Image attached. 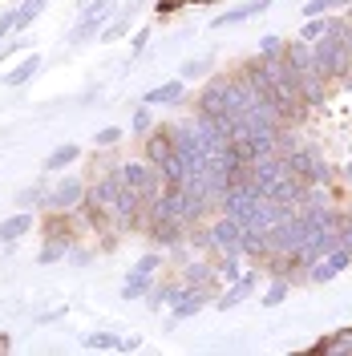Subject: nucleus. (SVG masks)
Segmentation results:
<instances>
[{"instance_id": "obj_1", "label": "nucleus", "mask_w": 352, "mask_h": 356, "mask_svg": "<svg viewBox=\"0 0 352 356\" xmlns=\"http://www.w3.org/2000/svg\"><path fill=\"white\" fill-rule=\"evenodd\" d=\"M316 49V61H320V69L324 73H332V77H349L352 69V44H349V24L344 21H332L328 33L320 37V41H312Z\"/></svg>"}, {"instance_id": "obj_2", "label": "nucleus", "mask_w": 352, "mask_h": 356, "mask_svg": "<svg viewBox=\"0 0 352 356\" xmlns=\"http://www.w3.org/2000/svg\"><path fill=\"white\" fill-rule=\"evenodd\" d=\"M284 57L291 61V69H296V81H300V89H304V102L308 106H320L324 102V69H320V61H316V53H312L308 44H287Z\"/></svg>"}, {"instance_id": "obj_3", "label": "nucleus", "mask_w": 352, "mask_h": 356, "mask_svg": "<svg viewBox=\"0 0 352 356\" xmlns=\"http://www.w3.org/2000/svg\"><path fill=\"white\" fill-rule=\"evenodd\" d=\"M122 178H126V186L142 195V202H154L158 199V170L154 166H142V162H126L122 166Z\"/></svg>"}, {"instance_id": "obj_4", "label": "nucleus", "mask_w": 352, "mask_h": 356, "mask_svg": "<svg viewBox=\"0 0 352 356\" xmlns=\"http://www.w3.org/2000/svg\"><path fill=\"white\" fill-rule=\"evenodd\" d=\"M81 195H86V186H81V178H61L53 191H49V211H73L77 202H81Z\"/></svg>"}, {"instance_id": "obj_5", "label": "nucleus", "mask_w": 352, "mask_h": 356, "mask_svg": "<svg viewBox=\"0 0 352 356\" xmlns=\"http://www.w3.org/2000/svg\"><path fill=\"white\" fill-rule=\"evenodd\" d=\"M349 264H352V251L349 247H336V251H328L320 264L312 267V280H316V284H328V280H336Z\"/></svg>"}, {"instance_id": "obj_6", "label": "nucleus", "mask_w": 352, "mask_h": 356, "mask_svg": "<svg viewBox=\"0 0 352 356\" xmlns=\"http://www.w3.org/2000/svg\"><path fill=\"white\" fill-rule=\"evenodd\" d=\"M211 243L223 247V251H239V243H243V227L231 219V215H227L223 222H215V227H211Z\"/></svg>"}, {"instance_id": "obj_7", "label": "nucleus", "mask_w": 352, "mask_h": 356, "mask_svg": "<svg viewBox=\"0 0 352 356\" xmlns=\"http://www.w3.org/2000/svg\"><path fill=\"white\" fill-rule=\"evenodd\" d=\"M110 17V8H102V13H86L81 21H77V29H73V37H69V44H86L93 41L97 33H102V21Z\"/></svg>"}, {"instance_id": "obj_8", "label": "nucleus", "mask_w": 352, "mask_h": 356, "mask_svg": "<svg viewBox=\"0 0 352 356\" xmlns=\"http://www.w3.org/2000/svg\"><path fill=\"white\" fill-rule=\"evenodd\" d=\"M29 227H33V215H29V211H17L13 219L0 222V243H17V239H21Z\"/></svg>"}, {"instance_id": "obj_9", "label": "nucleus", "mask_w": 352, "mask_h": 356, "mask_svg": "<svg viewBox=\"0 0 352 356\" xmlns=\"http://www.w3.org/2000/svg\"><path fill=\"white\" fill-rule=\"evenodd\" d=\"M267 4H271V0H255V4H247V8L223 13V17H215V21H211V29H223V24H239V21H247V17H264Z\"/></svg>"}, {"instance_id": "obj_10", "label": "nucleus", "mask_w": 352, "mask_h": 356, "mask_svg": "<svg viewBox=\"0 0 352 356\" xmlns=\"http://www.w3.org/2000/svg\"><path fill=\"white\" fill-rule=\"evenodd\" d=\"M202 304H207L202 288H195V291H178V300H175V320H186V316H195Z\"/></svg>"}, {"instance_id": "obj_11", "label": "nucleus", "mask_w": 352, "mask_h": 356, "mask_svg": "<svg viewBox=\"0 0 352 356\" xmlns=\"http://www.w3.org/2000/svg\"><path fill=\"white\" fill-rule=\"evenodd\" d=\"M178 97H182V81H166V86L150 89L142 102H146V106H175Z\"/></svg>"}, {"instance_id": "obj_12", "label": "nucleus", "mask_w": 352, "mask_h": 356, "mask_svg": "<svg viewBox=\"0 0 352 356\" xmlns=\"http://www.w3.org/2000/svg\"><path fill=\"white\" fill-rule=\"evenodd\" d=\"M37 69H41V57H37V53H33V57H29V61H21V65L13 69V73H4V86H8V89L24 86V81H29V77H37Z\"/></svg>"}, {"instance_id": "obj_13", "label": "nucleus", "mask_w": 352, "mask_h": 356, "mask_svg": "<svg viewBox=\"0 0 352 356\" xmlns=\"http://www.w3.org/2000/svg\"><path fill=\"white\" fill-rule=\"evenodd\" d=\"M316 353H352V328H340V332L324 336L316 344Z\"/></svg>"}, {"instance_id": "obj_14", "label": "nucleus", "mask_w": 352, "mask_h": 356, "mask_svg": "<svg viewBox=\"0 0 352 356\" xmlns=\"http://www.w3.org/2000/svg\"><path fill=\"white\" fill-rule=\"evenodd\" d=\"M73 158H77V146H57V150H53V154L45 158V170H49V175H53V170H61V166H69V162H73Z\"/></svg>"}, {"instance_id": "obj_15", "label": "nucleus", "mask_w": 352, "mask_h": 356, "mask_svg": "<svg viewBox=\"0 0 352 356\" xmlns=\"http://www.w3.org/2000/svg\"><path fill=\"white\" fill-rule=\"evenodd\" d=\"M146 291H150V275H138V271H130V280H126L122 296H126V300H138V296H146Z\"/></svg>"}, {"instance_id": "obj_16", "label": "nucleus", "mask_w": 352, "mask_h": 356, "mask_svg": "<svg viewBox=\"0 0 352 356\" xmlns=\"http://www.w3.org/2000/svg\"><path fill=\"white\" fill-rule=\"evenodd\" d=\"M45 4H49V0H24V8L17 13V29H24V24L37 21V17L45 13Z\"/></svg>"}, {"instance_id": "obj_17", "label": "nucleus", "mask_w": 352, "mask_h": 356, "mask_svg": "<svg viewBox=\"0 0 352 356\" xmlns=\"http://www.w3.org/2000/svg\"><path fill=\"white\" fill-rule=\"evenodd\" d=\"M65 251H69L65 239H49V243H45V251H41V264H53V259H61Z\"/></svg>"}, {"instance_id": "obj_18", "label": "nucleus", "mask_w": 352, "mask_h": 356, "mask_svg": "<svg viewBox=\"0 0 352 356\" xmlns=\"http://www.w3.org/2000/svg\"><path fill=\"white\" fill-rule=\"evenodd\" d=\"M211 69V57H195V61H182V81L186 77H202Z\"/></svg>"}, {"instance_id": "obj_19", "label": "nucleus", "mask_w": 352, "mask_h": 356, "mask_svg": "<svg viewBox=\"0 0 352 356\" xmlns=\"http://www.w3.org/2000/svg\"><path fill=\"white\" fill-rule=\"evenodd\" d=\"M89 348H126V340H118L110 332H97V336H89Z\"/></svg>"}, {"instance_id": "obj_20", "label": "nucleus", "mask_w": 352, "mask_h": 356, "mask_svg": "<svg viewBox=\"0 0 352 356\" xmlns=\"http://www.w3.org/2000/svg\"><path fill=\"white\" fill-rule=\"evenodd\" d=\"M158 267H162V255H142V259L134 264V271H138V275H154Z\"/></svg>"}, {"instance_id": "obj_21", "label": "nucleus", "mask_w": 352, "mask_h": 356, "mask_svg": "<svg viewBox=\"0 0 352 356\" xmlns=\"http://www.w3.org/2000/svg\"><path fill=\"white\" fill-rule=\"evenodd\" d=\"M284 300H287V284L280 280V284H271V291L264 296V304L267 308H275V304H284Z\"/></svg>"}, {"instance_id": "obj_22", "label": "nucleus", "mask_w": 352, "mask_h": 356, "mask_svg": "<svg viewBox=\"0 0 352 356\" xmlns=\"http://www.w3.org/2000/svg\"><path fill=\"white\" fill-rule=\"evenodd\" d=\"M118 138H122V130H118V126H106V130L97 134V146H113Z\"/></svg>"}, {"instance_id": "obj_23", "label": "nucleus", "mask_w": 352, "mask_h": 356, "mask_svg": "<svg viewBox=\"0 0 352 356\" xmlns=\"http://www.w3.org/2000/svg\"><path fill=\"white\" fill-rule=\"evenodd\" d=\"M13 29H17V13H4V17H0V44H4V37H8Z\"/></svg>"}, {"instance_id": "obj_24", "label": "nucleus", "mask_w": 352, "mask_h": 356, "mask_svg": "<svg viewBox=\"0 0 352 356\" xmlns=\"http://www.w3.org/2000/svg\"><path fill=\"white\" fill-rule=\"evenodd\" d=\"M33 202H37V186H29V191H17V207H33Z\"/></svg>"}, {"instance_id": "obj_25", "label": "nucleus", "mask_w": 352, "mask_h": 356, "mask_svg": "<svg viewBox=\"0 0 352 356\" xmlns=\"http://www.w3.org/2000/svg\"><path fill=\"white\" fill-rule=\"evenodd\" d=\"M324 33H328V24H320V21H312L308 29H304V37H308V41H320Z\"/></svg>"}, {"instance_id": "obj_26", "label": "nucleus", "mask_w": 352, "mask_h": 356, "mask_svg": "<svg viewBox=\"0 0 352 356\" xmlns=\"http://www.w3.org/2000/svg\"><path fill=\"white\" fill-rule=\"evenodd\" d=\"M134 130H150V113L138 110V118H134Z\"/></svg>"}, {"instance_id": "obj_27", "label": "nucleus", "mask_w": 352, "mask_h": 356, "mask_svg": "<svg viewBox=\"0 0 352 356\" xmlns=\"http://www.w3.org/2000/svg\"><path fill=\"white\" fill-rule=\"evenodd\" d=\"M0 348H8V340H4V336H0Z\"/></svg>"}, {"instance_id": "obj_28", "label": "nucleus", "mask_w": 352, "mask_h": 356, "mask_svg": "<svg viewBox=\"0 0 352 356\" xmlns=\"http://www.w3.org/2000/svg\"><path fill=\"white\" fill-rule=\"evenodd\" d=\"M186 4H191V0H186ZM195 4H211V0H195Z\"/></svg>"}]
</instances>
